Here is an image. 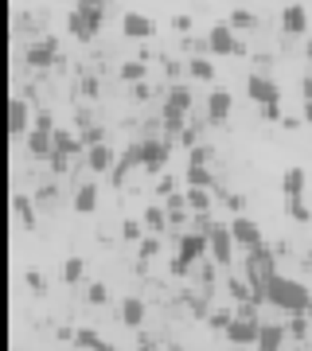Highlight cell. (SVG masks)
<instances>
[{"label":"cell","instance_id":"6da1fadb","mask_svg":"<svg viewBox=\"0 0 312 351\" xmlns=\"http://www.w3.org/2000/svg\"><path fill=\"white\" fill-rule=\"evenodd\" d=\"M265 293H269V304L274 308H281V313H312V293L304 281H297V277H285L277 274L269 285H265Z\"/></svg>","mask_w":312,"mask_h":351},{"label":"cell","instance_id":"7a4b0ae2","mask_svg":"<svg viewBox=\"0 0 312 351\" xmlns=\"http://www.w3.org/2000/svg\"><path fill=\"white\" fill-rule=\"evenodd\" d=\"M262 316H258V304H238L235 308V324L226 328V339L235 343V348H254L258 343V332H262Z\"/></svg>","mask_w":312,"mask_h":351},{"label":"cell","instance_id":"3957f363","mask_svg":"<svg viewBox=\"0 0 312 351\" xmlns=\"http://www.w3.org/2000/svg\"><path fill=\"white\" fill-rule=\"evenodd\" d=\"M191 106H195L191 90L172 82V90H168V98H164V106H160V121H164V129L172 133V141H176V133L184 129V117L191 113Z\"/></svg>","mask_w":312,"mask_h":351},{"label":"cell","instance_id":"277c9868","mask_svg":"<svg viewBox=\"0 0 312 351\" xmlns=\"http://www.w3.org/2000/svg\"><path fill=\"white\" fill-rule=\"evenodd\" d=\"M277 277V254L269 246H258V250H246V281L254 289H265Z\"/></svg>","mask_w":312,"mask_h":351},{"label":"cell","instance_id":"5b68a950","mask_svg":"<svg viewBox=\"0 0 312 351\" xmlns=\"http://www.w3.org/2000/svg\"><path fill=\"white\" fill-rule=\"evenodd\" d=\"M24 63H27V71H51L55 63H62V55H59V39H55V36L32 39V43L24 47Z\"/></svg>","mask_w":312,"mask_h":351},{"label":"cell","instance_id":"8992f818","mask_svg":"<svg viewBox=\"0 0 312 351\" xmlns=\"http://www.w3.org/2000/svg\"><path fill=\"white\" fill-rule=\"evenodd\" d=\"M203 234L211 239V262L215 265H230L235 262L238 242H235V234H230V223H207Z\"/></svg>","mask_w":312,"mask_h":351},{"label":"cell","instance_id":"52a82bcc","mask_svg":"<svg viewBox=\"0 0 312 351\" xmlns=\"http://www.w3.org/2000/svg\"><path fill=\"white\" fill-rule=\"evenodd\" d=\"M168 152H172V145L164 137H145L141 141V168L149 176H160L168 168Z\"/></svg>","mask_w":312,"mask_h":351},{"label":"cell","instance_id":"ba28073f","mask_svg":"<svg viewBox=\"0 0 312 351\" xmlns=\"http://www.w3.org/2000/svg\"><path fill=\"white\" fill-rule=\"evenodd\" d=\"M176 258H184L187 265L211 258V239H207L203 230H184V234H180V246H176Z\"/></svg>","mask_w":312,"mask_h":351},{"label":"cell","instance_id":"9c48e42d","mask_svg":"<svg viewBox=\"0 0 312 351\" xmlns=\"http://www.w3.org/2000/svg\"><path fill=\"white\" fill-rule=\"evenodd\" d=\"M246 98L258 101V110L262 106H277L281 101V86H277L274 78H265L262 71H254V75H246Z\"/></svg>","mask_w":312,"mask_h":351},{"label":"cell","instance_id":"30bf717a","mask_svg":"<svg viewBox=\"0 0 312 351\" xmlns=\"http://www.w3.org/2000/svg\"><path fill=\"white\" fill-rule=\"evenodd\" d=\"M238 43H242V39L235 36V27H230V24H211V32H207V55H211V59H226V55H235Z\"/></svg>","mask_w":312,"mask_h":351},{"label":"cell","instance_id":"8fae6325","mask_svg":"<svg viewBox=\"0 0 312 351\" xmlns=\"http://www.w3.org/2000/svg\"><path fill=\"white\" fill-rule=\"evenodd\" d=\"M32 125H36V117H32V110H27V98L24 94H12V98H8V133L20 141V137L32 133Z\"/></svg>","mask_w":312,"mask_h":351},{"label":"cell","instance_id":"7c38bea8","mask_svg":"<svg viewBox=\"0 0 312 351\" xmlns=\"http://www.w3.org/2000/svg\"><path fill=\"white\" fill-rule=\"evenodd\" d=\"M67 32H71V39H78V43H94V39L101 36V20L71 8V12H67Z\"/></svg>","mask_w":312,"mask_h":351},{"label":"cell","instance_id":"4fadbf2b","mask_svg":"<svg viewBox=\"0 0 312 351\" xmlns=\"http://www.w3.org/2000/svg\"><path fill=\"white\" fill-rule=\"evenodd\" d=\"M230 234H235V242L238 246H242V250H258V246H262V226L254 223V219H250V215H235V219H230Z\"/></svg>","mask_w":312,"mask_h":351},{"label":"cell","instance_id":"5bb4252c","mask_svg":"<svg viewBox=\"0 0 312 351\" xmlns=\"http://www.w3.org/2000/svg\"><path fill=\"white\" fill-rule=\"evenodd\" d=\"M121 36L125 39H152L156 36V20L137 12V8H129V12H121Z\"/></svg>","mask_w":312,"mask_h":351},{"label":"cell","instance_id":"9a60e30c","mask_svg":"<svg viewBox=\"0 0 312 351\" xmlns=\"http://www.w3.org/2000/svg\"><path fill=\"white\" fill-rule=\"evenodd\" d=\"M281 32L285 36H309V8L300 0H289L281 8Z\"/></svg>","mask_w":312,"mask_h":351},{"label":"cell","instance_id":"2e32d148","mask_svg":"<svg viewBox=\"0 0 312 351\" xmlns=\"http://www.w3.org/2000/svg\"><path fill=\"white\" fill-rule=\"evenodd\" d=\"M230 110H235V98H230V90L215 86L211 94H207V121H211V125H223L226 117H230Z\"/></svg>","mask_w":312,"mask_h":351},{"label":"cell","instance_id":"e0dca14e","mask_svg":"<svg viewBox=\"0 0 312 351\" xmlns=\"http://www.w3.org/2000/svg\"><path fill=\"white\" fill-rule=\"evenodd\" d=\"M281 191H285V199H304V191H309V172H304L300 164H289L285 176H281Z\"/></svg>","mask_w":312,"mask_h":351},{"label":"cell","instance_id":"ac0fdd59","mask_svg":"<svg viewBox=\"0 0 312 351\" xmlns=\"http://www.w3.org/2000/svg\"><path fill=\"white\" fill-rule=\"evenodd\" d=\"M113 164H117V152H113L106 141H101V145H94V149H86V168L94 176H110Z\"/></svg>","mask_w":312,"mask_h":351},{"label":"cell","instance_id":"d6986e66","mask_svg":"<svg viewBox=\"0 0 312 351\" xmlns=\"http://www.w3.org/2000/svg\"><path fill=\"white\" fill-rule=\"evenodd\" d=\"M133 168H141V141L121 149V156H117V164H113V172H110V184H125V176L133 172Z\"/></svg>","mask_w":312,"mask_h":351},{"label":"cell","instance_id":"ffe728a7","mask_svg":"<svg viewBox=\"0 0 312 351\" xmlns=\"http://www.w3.org/2000/svg\"><path fill=\"white\" fill-rule=\"evenodd\" d=\"M27 152H32L36 160H47L51 152H55V133H51V129H36V125H32V133H27Z\"/></svg>","mask_w":312,"mask_h":351},{"label":"cell","instance_id":"44dd1931","mask_svg":"<svg viewBox=\"0 0 312 351\" xmlns=\"http://www.w3.org/2000/svg\"><path fill=\"white\" fill-rule=\"evenodd\" d=\"M141 223H145V230H149V234H160V230H168V226H172V219H168V207H164V203H149V207H145V215H141Z\"/></svg>","mask_w":312,"mask_h":351},{"label":"cell","instance_id":"7402d4cb","mask_svg":"<svg viewBox=\"0 0 312 351\" xmlns=\"http://www.w3.org/2000/svg\"><path fill=\"white\" fill-rule=\"evenodd\" d=\"M281 343H285V324H262L254 351H281Z\"/></svg>","mask_w":312,"mask_h":351},{"label":"cell","instance_id":"603a6c76","mask_svg":"<svg viewBox=\"0 0 312 351\" xmlns=\"http://www.w3.org/2000/svg\"><path fill=\"white\" fill-rule=\"evenodd\" d=\"M184 66H187V75L195 78V82H215V59L211 55H191Z\"/></svg>","mask_w":312,"mask_h":351},{"label":"cell","instance_id":"cb8c5ba5","mask_svg":"<svg viewBox=\"0 0 312 351\" xmlns=\"http://www.w3.org/2000/svg\"><path fill=\"white\" fill-rule=\"evenodd\" d=\"M12 211H16V219H20L24 230H36V203L27 199L24 191H12Z\"/></svg>","mask_w":312,"mask_h":351},{"label":"cell","instance_id":"d4e9b609","mask_svg":"<svg viewBox=\"0 0 312 351\" xmlns=\"http://www.w3.org/2000/svg\"><path fill=\"white\" fill-rule=\"evenodd\" d=\"M184 195H187V211H195V215H207L215 207L211 188H184Z\"/></svg>","mask_w":312,"mask_h":351},{"label":"cell","instance_id":"484cf974","mask_svg":"<svg viewBox=\"0 0 312 351\" xmlns=\"http://www.w3.org/2000/svg\"><path fill=\"white\" fill-rule=\"evenodd\" d=\"M184 184H187V188H211L215 191V168L187 164V168H184Z\"/></svg>","mask_w":312,"mask_h":351},{"label":"cell","instance_id":"4316f807","mask_svg":"<svg viewBox=\"0 0 312 351\" xmlns=\"http://www.w3.org/2000/svg\"><path fill=\"white\" fill-rule=\"evenodd\" d=\"M86 149V145H82V137H78L75 129H55V152H67V156H78V152Z\"/></svg>","mask_w":312,"mask_h":351},{"label":"cell","instance_id":"83f0119b","mask_svg":"<svg viewBox=\"0 0 312 351\" xmlns=\"http://www.w3.org/2000/svg\"><path fill=\"white\" fill-rule=\"evenodd\" d=\"M121 324L125 328H141L145 324V301H141V297H125L121 301Z\"/></svg>","mask_w":312,"mask_h":351},{"label":"cell","instance_id":"f1b7e54d","mask_svg":"<svg viewBox=\"0 0 312 351\" xmlns=\"http://www.w3.org/2000/svg\"><path fill=\"white\" fill-rule=\"evenodd\" d=\"M117 75H121V82H133V86H137V82L149 78V63H145V59H125Z\"/></svg>","mask_w":312,"mask_h":351},{"label":"cell","instance_id":"f546056e","mask_svg":"<svg viewBox=\"0 0 312 351\" xmlns=\"http://www.w3.org/2000/svg\"><path fill=\"white\" fill-rule=\"evenodd\" d=\"M71 203H75L78 215H90L94 207H98V188H94V184H82V188L75 191V199H71Z\"/></svg>","mask_w":312,"mask_h":351},{"label":"cell","instance_id":"4dcf8cb0","mask_svg":"<svg viewBox=\"0 0 312 351\" xmlns=\"http://www.w3.org/2000/svg\"><path fill=\"white\" fill-rule=\"evenodd\" d=\"M101 343H106V339H101L94 328H78V332H75V348L78 351H98Z\"/></svg>","mask_w":312,"mask_h":351},{"label":"cell","instance_id":"1f68e13d","mask_svg":"<svg viewBox=\"0 0 312 351\" xmlns=\"http://www.w3.org/2000/svg\"><path fill=\"white\" fill-rule=\"evenodd\" d=\"M215 156H219V152H215V145H195V149L187 152V164H203V168H211Z\"/></svg>","mask_w":312,"mask_h":351},{"label":"cell","instance_id":"d6a6232c","mask_svg":"<svg viewBox=\"0 0 312 351\" xmlns=\"http://www.w3.org/2000/svg\"><path fill=\"white\" fill-rule=\"evenodd\" d=\"M62 277H67L71 285H78V281L86 277V262H82V258H67V265H62Z\"/></svg>","mask_w":312,"mask_h":351},{"label":"cell","instance_id":"836d02e7","mask_svg":"<svg viewBox=\"0 0 312 351\" xmlns=\"http://www.w3.org/2000/svg\"><path fill=\"white\" fill-rule=\"evenodd\" d=\"M156 254H160V239H156V234H145V239L137 242V258L149 262V258H156Z\"/></svg>","mask_w":312,"mask_h":351},{"label":"cell","instance_id":"e575fe53","mask_svg":"<svg viewBox=\"0 0 312 351\" xmlns=\"http://www.w3.org/2000/svg\"><path fill=\"white\" fill-rule=\"evenodd\" d=\"M75 8H78V12H86V16H98V20H106L110 0H75Z\"/></svg>","mask_w":312,"mask_h":351},{"label":"cell","instance_id":"d590c367","mask_svg":"<svg viewBox=\"0 0 312 351\" xmlns=\"http://www.w3.org/2000/svg\"><path fill=\"white\" fill-rule=\"evenodd\" d=\"M226 24L235 27V32H242V27H246V32H250V27L258 24V16H254V12H246V8H235V12H230V20H226Z\"/></svg>","mask_w":312,"mask_h":351},{"label":"cell","instance_id":"8d00e7d4","mask_svg":"<svg viewBox=\"0 0 312 351\" xmlns=\"http://www.w3.org/2000/svg\"><path fill=\"white\" fill-rule=\"evenodd\" d=\"M145 234H149V230H145V223H137V219L121 223V239H125V242H141Z\"/></svg>","mask_w":312,"mask_h":351},{"label":"cell","instance_id":"74e56055","mask_svg":"<svg viewBox=\"0 0 312 351\" xmlns=\"http://www.w3.org/2000/svg\"><path fill=\"white\" fill-rule=\"evenodd\" d=\"M78 137H82V145H86V149H94V145H101L106 129H101V125H82V129H78Z\"/></svg>","mask_w":312,"mask_h":351},{"label":"cell","instance_id":"f35d334b","mask_svg":"<svg viewBox=\"0 0 312 351\" xmlns=\"http://www.w3.org/2000/svg\"><path fill=\"white\" fill-rule=\"evenodd\" d=\"M207 324H211L215 332H223V336H226V328L235 324V313H226V308H219V313H211V320H207Z\"/></svg>","mask_w":312,"mask_h":351},{"label":"cell","instance_id":"ab89813d","mask_svg":"<svg viewBox=\"0 0 312 351\" xmlns=\"http://www.w3.org/2000/svg\"><path fill=\"white\" fill-rule=\"evenodd\" d=\"M195 133H200V129L184 125V129H180V133H176V145H184V149L191 152V149H195V145H200V137H195Z\"/></svg>","mask_w":312,"mask_h":351},{"label":"cell","instance_id":"60d3db41","mask_svg":"<svg viewBox=\"0 0 312 351\" xmlns=\"http://www.w3.org/2000/svg\"><path fill=\"white\" fill-rule=\"evenodd\" d=\"M86 301L90 304H106V301H110V289L101 285V281H94V285L86 289Z\"/></svg>","mask_w":312,"mask_h":351},{"label":"cell","instance_id":"b9f144b4","mask_svg":"<svg viewBox=\"0 0 312 351\" xmlns=\"http://www.w3.org/2000/svg\"><path fill=\"white\" fill-rule=\"evenodd\" d=\"M289 215H293L297 223H309V219H312V207H304V199H289Z\"/></svg>","mask_w":312,"mask_h":351},{"label":"cell","instance_id":"7bdbcfd3","mask_svg":"<svg viewBox=\"0 0 312 351\" xmlns=\"http://www.w3.org/2000/svg\"><path fill=\"white\" fill-rule=\"evenodd\" d=\"M47 160H51V168H55V172H67V168H71V160H75V156H67V152H51Z\"/></svg>","mask_w":312,"mask_h":351},{"label":"cell","instance_id":"ee69618b","mask_svg":"<svg viewBox=\"0 0 312 351\" xmlns=\"http://www.w3.org/2000/svg\"><path fill=\"white\" fill-rule=\"evenodd\" d=\"M36 129H51V133L59 129V125H55V117H51V110H39L36 113Z\"/></svg>","mask_w":312,"mask_h":351},{"label":"cell","instance_id":"f6af8a7d","mask_svg":"<svg viewBox=\"0 0 312 351\" xmlns=\"http://www.w3.org/2000/svg\"><path fill=\"white\" fill-rule=\"evenodd\" d=\"M78 90L94 98V94H98V78H94V75H82V78H78Z\"/></svg>","mask_w":312,"mask_h":351},{"label":"cell","instance_id":"bcb514c9","mask_svg":"<svg viewBox=\"0 0 312 351\" xmlns=\"http://www.w3.org/2000/svg\"><path fill=\"white\" fill-rule=\"evenodd\" d=\"M262 117H265V121H285V113H281V101H277V106H262Z\"/></svg>","mask_w":312,"mask_h":351},{"label":"cell","instance_id":"7dc6e473","mask_svg":"<svg viewBox=\"0 0 312 351\" xmlns=\"http://www.w3.org/2000/svg\"><path fill=\"white\" fill-rule=\"evenodd\" d=\"M24 281L32 285V293H47V289H43V277H39L36 269H27V274H24Z\"/></svg>","mask_w":312,"mask_h":351},{"label":"cell","instance_id":"c3c4849f","mask_svg":"<svg viewBox=\"0 0 312 351\" xmlns=\"http://www.w3.org/2000/svg\"><path fill=\"white\" fill-rule=\"evenodd\" d=\"M168 269H172V277H187V269H191V265H187L184 258H172V262H168Z\"/></svg>","mask_w":312,"mask_h":351},{"label":"cell","instance_id":"681fc988","mask_svg":"<svg viewBox=\"0 0 312 351\" xmlns=\"http://www.w3.org/2000/svg\"><path fill=\"white\" fill-rule=\"evenodd\" d=\"M172 24H176V32H180V36H187V32H191V16H176Z\"/></svg>","mask_w":312,"mask_h":351},{"label":"cell","instance_id":"f907efd6","mask_svg":"<svg viewBox=\"0 0 312 351\" xmlns=\"http://www.w3.org/2000/svg\"><path fill=\"white\" fill-rule=\"evenodd\" d=\"M300 94H304V101H312V71L300 78Z\"/></svg>","mask_w":312,"mask_h":351},{"label":"cell","instance_id":"816d5d0a","mask_svg":"<svg viewBox=\"0 0 312 351\" xmlns=\"http://www.w3.org/2000/svg\"><path fill=\"white\" fill-rule=\"evenodd\" d=\"M55 195H59V191H55V188H51V184H47V188H39V195H36V199H39V203H51V199H55Z\"/></svg>","mask_w":312,"mask_h":351},{"label":"cell","instance_id":"f5cc1de1","mask_svg":"<svg viewBox=\"0 0 312 351\" xmlns=\"http://www.w3.org/2000/svg\"><path fill=\"white\" fill-rule=\"evenodd\" d=\"M304 313H297V320H293V336H304V320H300Z\"/></svg>","mask_w":312,"mask_h":351},{"label":"cell","instance_id":"db71d44e","mask_svg":"<svg viewBox=\"0 0 312 351\" xmlns=\"http://www.w3.org/2000/svg\"><path fill=\"white\" fill-rule=\"evenodd\" d=\"M300 117H304V121L312 125V101H304V106H300Z\"/></svg>","mask_w":312,"mask_h":351},{"label":"cell","instance_id":"11a10c76","mask_svg":"<svg viewBox=\"0 0 312 351\" xmlns=\"http://www.w3.org/2000/svg\"><path fill=\"white\" fill-rule=\"evenodd\" d=\"M133 351H152V343H149V339H141V343H137Z\"/></svg>","mask_w":312,"mask_h":351},{"label":"cell","instance_id":"9f6ffc18","mask_svg":"<svg viewBox=\"0 0 312 351\" xmlns=\"http://www.w3.org/2000/svg\"><path fill=\"white\" fill-rule=\"evenodd\" d=\"M304 55H309V63H312V36H309V43H304Z\"/></svg>","mask_w":312,"mask_h":351},{"label":"cell","instance_id":"6f0895ef","mask_svg":"<svg viewBox=\"0 0 312 351\" xmlns=\"http://www.w3.org/2000/svg\"><path fill=\"white\" fill-rule=\"evenodd\" d=\"M98 351H113V348H110V343H101V348H98Z\"/></svg>","mask_w":312,"mask_h":351}]
</instances>
